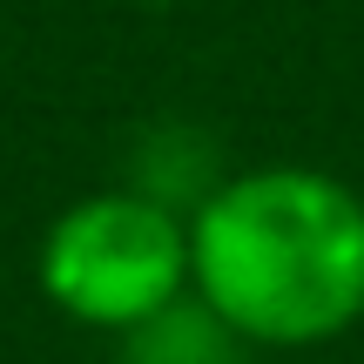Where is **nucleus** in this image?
Segmentation results:
<instances>
[{"label": "nucleus", "instance_id": "f257e3e1", "mask_svg": "<svg viewBox=\"0 0 364 364\" xmlns=\"http://www.w3.org/2000/svg\"><path fill=\"white\" fill-rule=\"evenodd\" d=\"M189 290L243 344H331L364 317V196L297 162L230 176L189 216Z\"/></svg>", "mask_w": 364, "mask_h": 364}, {"label": "nucleus", "instance_id": "f03ea898", "mask_svg": "<svg viewBox=\"0 0 364 364\" xmlns=\"http://www.w3.org/2000/svg\"><path fill=\"white\" fill-rule=\"evenodd\" d=\"M34 277L61 317L129 338L135 324L189 297V223L142 189L81 196L48 223Z\"/></svg>", "mask_w": 364, "mask_h": 364}, {"label": "nucleus", "instance_id": "7ed1b4c3", "mask_svg": "<svg viewBox=\"0 0 364 364\" xmlns=\"http://www.w3.org/2000/svg\"><path fill=\"white\" fill-rule=\"evenodd\" d=\"M122 364H243V338L189 290L182 304L122 338Z\"/></svg>", "mask_w": 364, "mask_h": 364}]
</instances>
